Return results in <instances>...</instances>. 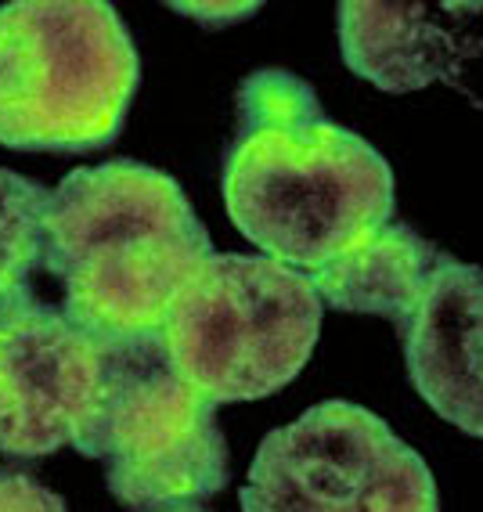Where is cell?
<instances>
[{
  "label": "cell",
  "mask_w": 483,
  "mask_h": 512,
  "mask_svg": "<svg viewBox=\"0 0 483 512\" xmlns=\"http://www.w3.org/2000/svg\"><path fill=\"white\" fill-rule=\"evenodd\" d=\"M101 390V336L33 293L0 300V455L73 448Z\"/></svg>",
  "instance_id": "obj_7"
},
{
  "label": "cell",
  "mask_w": 483,
  "mask_h": 512,
  "mask_svg": "<svg viewBox=\"0 0 483 512\" xmlns=\"http://www.w3.org/2000/svg\"><path fill=\"white\" fill-rule=\"evenodd\" d=\"M242 512H437V480L383 419L325 401L264 437Z\"/></svg>",
  "instance_id": "obj_6"
},
{
  "label": "cell",
  "mask_w": 483,
  "mask_h": 512,
  "mask_svg": "<svg viewBox=\"0 0 483 512\" xmlns=\"http://www.w3.org/2000/svg\"><path fill=\"white\" fill-rule=\"evenodd\" d=\"M444 256L408 224L386 220L307 278L321 303L347 314H375L404 332Z\"/></svg>",
  "instance_id": "obj_9"
},
{
  "label": "cell",
  "mask_w": 483,
  "mask_h": 512,
  "mask_svg": "<svg viewBox=\"0 0 483 512\" xmlns=\"http://www.w3.org/2000/svg\"><path fill=\"white\" fill-rule=\"evenodd\" d=\"M177 15H188V19H199L202 26H228V22L246 19V15H256L260 4H170Z\"/></svg>",
  "instance_id": "obj_14"
},
{
  "label": "cell",
  "mask_w": 483,
  "mask_h": 512,
  "mask_svg": "<svg viewBox=\"0 0 483 512\" xmlns=\"http://www.w3.org/2000/svg\"><path fill=\"white\" fill-rule=\"evenodd\" d=\"M137 91V47L101 0L0 8V145L87 152L109 145Z\"/></svg>",
  "instance_id": "obj_3"
},
{
  "label": "cell",
  "mask_w": 483,
  "mask_h": 512,
  "mask_svg": "<svg viewBox=\"0 0 483 512\" xmlns=\"http://www.w3.org/2000/svg\"><path fill=\"white\" fill-rule=\"evenodd\" d=\"M339 44L357 76L393 94L447 76L455 51L426 4H339Z\"/></svg>",
  "instance_id": "obj_10"
},
{
  "label": "cell",
  "mask_w": 483,
  "mask_h": 512,
  "mask_svg": "<svg viewBox=\"0 0 483 512\" xmlns=\"http://www.w3.org/2000/svg\"><path fill=\"white\" fill-rule=\"evenodd\" d=\"M224 206L260 253L314 275L393 220V174L365 138L310 112L238 130L224 163Z\"/></svg>",
  "instance_id": "obj_2"
},
{
  "label": "cell",
  "mask_w": 483,
  "mask_h": 512,
  "mask_svg": "<svg viewBox=\"0 0 483 512\" xmlns=\"http://www.w3.org/2000/svg\"><path fill=\"white\" fill-rule=\"evenodd\" d=\"M325 303L303 271L271 256L213 253L163 325L174 372L210 404L264 401L303 372Z\"/></svg>",
  "instance_id": "obj_4"
},
{
  "label": "cell",
  "mask_w": 483,
  "mask_h": 512,
  "mask_svg": "<svg viewBox=\"0 0 483 512\" xmlns=\"http://www.w3.org/2000/svg\"><path fill=\"white\" fill-rule=\"evenodd\" d=\"M310 112H321L318 94L310 91L300 76L282 73V69L253 73L238 87V130L289 123V119L310 116Z\"/></svg>",
  "instance_id": "obj_12"
},
{
  "label": "cell",
  "mask_w": 483,
  "mask_h": 512,
  "mask_svg": "<svg viewBox=\"0 0 483 512\" xmlns=\"http://www.w3.org/2000/svg\"><path fill=\"white\" fill-rule=\"evenodd\" d=\"M210 256L181 184L145 163L83 166L51 195L44 267L65 285V318L94 336L163 332Z\"/></svg>",
  "instance_id": "obj_1"
},
{
  "label": "cell",
  "mask_w": 483,
  "mask_h": 512,
  "mask_svg": "<svg viewBox=\"0 0 483 512\" xmlns=\"http://www.w3.org/2000/svg\"><path fill=\"white\" fill-rule=\"evenodd\" d=\"M51 188L0 170V300L22 293L29 275L44 264V231Z\"/></svg>",
  "instance_id": "obj_11"
},
{
  "label": "cell",
  "mask_w": 483,
  "mask_h": 512,
  "mask_svg": "<svg viewBox=\"0 0 483 512\" xmlns=\"http://www.w3.org/2000/svg\"><path fill=\"white\" fill-rule=\"evenodd\" d=\"M155 512H206L202 505H174V509H155Z\"/></svg>",
  "instance_id": "obj_15"
},
{
  "label": "cell",
  "mask_w": 483,
  "mask_h": 512,
  "mask_svg": "<svg viewBox=\"0 0 483 512\" xmlns=\"http://www.w3.org/2000/svg\"><path fill=\"white\" fill-rule=\"evenodd\" d=\"M401 339L422 401L483 440V267L444 256Z\"/></svg>",
  "instance_id": "obj_8"
},
{
  "label": "cell",
  "mask_w": 483,
  "mask_h": 512,
  "mask_svg": "<svg viewBox=\"0 0 483 512\" xmlns=\"http://www.w3.org/2000/svg\"><path fill=\"white\" fill-rule=\"evenodd\" d=\"M73 448L98 458L130 509L199 505L228 484L217 404L174 372L159 332L101 336L98 404Z\"/></svg>",
  "instance_id": "obj_5"
},
{
  "label": "cell",
  "mask_w": 483,
  "mask_h": 512,
  "mask_svg": "<svg viewBox=\"0 0 483 512\" xmlns=\"http://www.w3.org/2000/svg\"><path fill=\"white\" fill-rule=\"evenodd\" d=\"M0 512H65V502L22 473H0Z\"/></svg>",
  "instance_id": "obj_13"
}]
</instances>
